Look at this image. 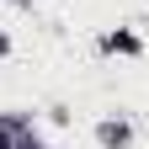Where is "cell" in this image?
Instances as JSON below:
<instances>
[{
	"label": "cell",
	"instance_id": "cell-1",
	"mask_svg": "<svg viewBox=\"0 0 149 149\" xmlns=\"http://www.w3.org/2000/svg\"><path fill=\"white\" fill-rule=\"evenodd\" d=\"M0 149H6V139H0Z\"/></svg>",
	"mask_w": 149,
	"mask_h": 149
}]
</instances>
